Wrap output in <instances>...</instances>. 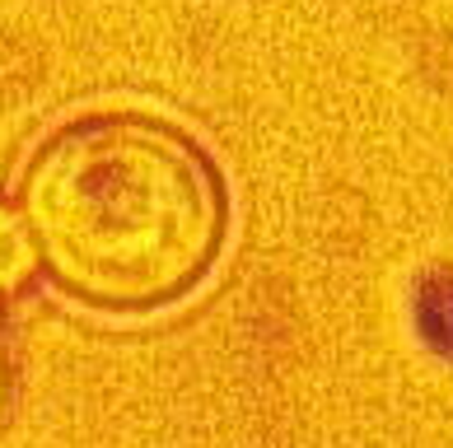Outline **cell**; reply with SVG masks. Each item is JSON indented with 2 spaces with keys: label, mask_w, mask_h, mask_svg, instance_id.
I'll return each mask as SVG.
<instances>
[{
  "label": "cell",
  "mask_w": 453,
  "mask_h": 448,
  "mask_svg": "<svg viewBox=\"0 0 453 448\" xmlns=\"http://www.w3.org/2000/svg\"><path fill=\"white\" fill-rule=\"evenodd\" d=\"M14 206L47 280L75 304L145 318L192 299L229 243V182L192 131L108 108L28 155Z\"/></svg>",
  "instance_id": "obj_1"
},
{
  "label": "cell",
  "mask_w": 453,
  "mask_h": 448,
  "mask_svg": "<svg viewBox=\"0 0 453 448\" xmlns=\"http://www.w3.org/2000/svg\"><path fill=\"white\" fill-rule=\"evenodd\" d=\"M42 276V257L19 206L0 201V304H14Z\"/></svg>",
  "instance_id": "obj_2"
},
{
  "label": "cell",
  "mask_w": 453,
  "mask_h": 448,
  "mask_svg": "<svg viewBox=\"0 0 453 448\" xmlns=\"http://www.w3.org/2000/svg\"><path fill=\"white\" fill-rule=\"evenodd\" d=\"M10 397H14V369H10L5 345H0V421H5V411H10Z\"/></svg>",
  "instance_id": "obj_3"
}]
</instances>
